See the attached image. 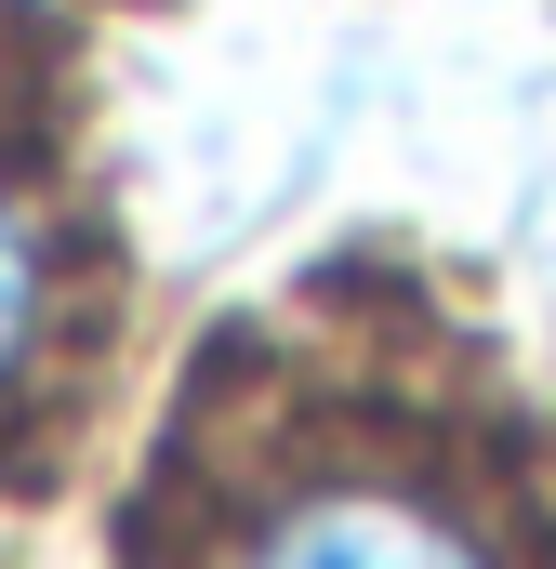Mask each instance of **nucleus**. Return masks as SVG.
I'll list each match as a JSON object with an SVG mask.
<instances>
[{"mask_svg":"<svg viewBox=\"0 0 556 569\" xmlns=\"http://www.w3.org/2000/svg\"><path fill=\"white\" fill-rule=\"evenodd\" d=\"M53 305H67V266H53V212L27 199V172L0 159V398L40 371L53 345Z\"/></svg>","mask_w":556,"mask_h":569,"instance_id":"nucleus-2","label":"nucleus"},{"mask_svg":"<svg viewBox=\"0 0 556 569\" xmlns=\"http://www.w3.org/2000/svg\"><path fill=\"white\" fill-rule=\"evenodd\" d=\"M212 569H517L504 530L437 490L424 463L385 450H331V463H278L266 490H239Z\"/></svg>","mask_w":556,"mask_h":569,"instance_id":"nucleus-1","label":"nucleus"}]
</instances>
